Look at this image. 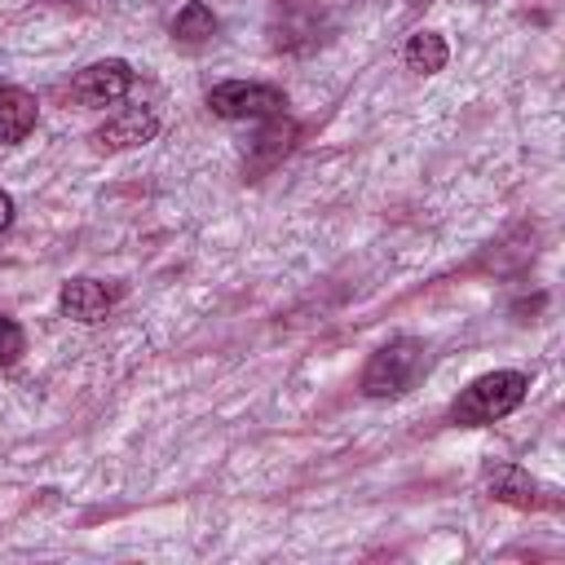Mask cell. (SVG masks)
Here are the masks:
<instances>
[{
    "label": "cell",
    "mask_w": 565,
    "mask_h": 565,
    "mask_svg": "<svg viewBox=\"0 0 565 565\" xmlns=\"http://www.w3.org/2000/svg\"><path fill=\"white\" fill-rule=\"evenodd\" d=\"M530 380L521 371H490L481 380H472L455 402H450V424L459 428H477V424H494L503 415H512L525 402Z\"/></svg>",
    "instance_id": "1"
},
{
    "label": "cell",
    "mask_w": 565,
    "mask_h": 565,
    "mask_svg": "<svg viewBox=\"0 0 565 565\" xmlns=\"http://www.w3.org/2000/svg\"><path fill=\"white\" fill-rule=\"evenodd\" d=\"M428 366V349L415 335H397L384 349L371 353L366 371H362V393L366 397H402L406 388H415V380Z\"/></svg>",
    "instance_id": "2"
},
{
    "label": "cell",
    "mask_w": 565,
    "mask_h": 565,
    "mask_svg": "<svg viewBox=\"0 0 565 565\" xmlns=\"http://www.w3.org/2000/svg\"><path fill=\"white\" fill-rule=\"evenodd\" d=\"M207 106H212V115H221V119H278L282 106H287V97H282V88H274V84L225 79V84H216V88L207 93Z\"/></svg>",
    "instance_id": "3"
},
{
    "label": "cell",
    "mask_w": 565,
    "mask_h": 565,
    "mask_svg": "<svg viewBox=\"0 0 565 565\" xmlns=\"http://www.w3.org/2000/svg\"><path fill=\"white\" fill-rule=\"evenodd\" d=\"M128 88H132V66H128L124 57H102V62L84 66V71L75 75V84H71L75 102H84V106H110V102H119Z\"/></svg>",
    "instance_id": "4"
},
{
    "label": "cell",
    "mask_w": 565,
    "mask_h": 565,
    "mask_svg": "<svg viewBox=\"0 0 565 565\" xmlns=\"http://www.w3.org/2000/svg\"><path fill=\"white\" fill-rule=\"evenodd\" d=\"M154 132H159L154 110H146V106H128V110L110 115V119L93 132V146H97V150H132V146H146Z\"/></svg>",
    "instance_id": "5"
},
{
    "label": "cell",
    "mask_w": 565,
    "mask_h": 565,
    "mask_svg": "<svg viewBox=\"0 0 565 565\" xmlns=\"http://www.w3.org/2000/svg\"><path fill=\"white\" fill-rule=\"evenodd\" d=\"M486 486H490V494L494 499H503V503H512V508H543V503H556V499H543V494H552V490H543L525 468H516V463H490L486 468Z\"/></svg>",
    "instance_id": "6"
},
{
    "label": "cell",
    "mask_w": 565,
    "mask_h": 565,
    "mask_svg": "<svg viewBox=\"0 0 565 565\" xmlns=\"http://www.w3.org/2000/svg\"><path fill=\"white\" fill-rule=\"evenodd\" d=\"M57 305H62V313L75 318V322H102V318L110 313L115 296H110V287L97 282V278H71V282H62Z\"/></svg>",
    "instance_id": "7"
},
{
    "label": "cell",
    "mask_w": 565,
    "mask_h": 565,
    "mask_svg": "<svg viewBox=\"0 0 565 565\" xmlns=\"http://www.w3.org/2000/svg\"><path fill=\"white\" fill-rule=\"evenodd\" d=\"M35 115H40V102L26 88H0V146L22 141L35 128Z\"/></svg>",
    "instance_id": "8"
},
{
    "label": "cell",
    "mask_w": 565,
    "mask_h": 565,
    "mask_svg": "<svg viewBox=\"0 0 565 565\" xmlns=\"http://www.w3.org/2000/svg\"><path fill=\"white\" fill-rule=\"evenodd\" d=\"M446 57H450V49H446V40L437 31H415L406 40V66L419 71V75H437L446 66Z\"/></svg>",
    "instance_id": "9"
},
{
    "label": "cell",
    "mask_w": 565,
    "mask_h": 565,
    "mask_svg": "<svg viewBox=\"0 0 565 565\" xmlns=\"http://www.w3.org/2000/svg\"><path fill=\"white\" fill-rule=\"evenodd\" d=\"M212 31H216V13H212L207 4H199V0H190V4L177 13V22H172V35L185 40V44L212 40Z\"/></svg>",
    "instance_id": "10"
},
{
    "label": "cell",
    "mask_w": 565,
    "mask_h": 565,
    "mask_svg": "<svg viewBox=\"0 0 565 565\" xmlns=\"http://www.w3.org/2000/svg\"><path fill=\"white\" fill-rule=\"evenodd\" d=\"M22 349H26V335H22V327H18L13 318H0V366L18 362V358H22Z\"/></svg>",
    "instance_id": "11"
},
{
    "label": "cell",
    "mask_w": 565,
    "mask_h": 565,
    "mask_svg": "<svg viewBox=\"0 0 565 565\" xmlns=\"http://www.w3.org/2000/svg\"><path fill=\"white\" fill-rule=\"evenodd\" d=\"M9 225H13V199H9L4 190H0V234H4Z\"/></svg>",
    "instance_id": "12"
}]
</instances>
